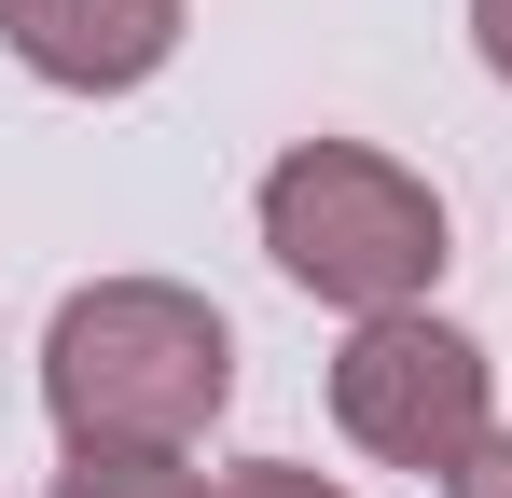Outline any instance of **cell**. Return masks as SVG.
<instances>
[{
    "label": "cell",
    "mask_w": 512,
    "mask_h": 498,
    "mask_svg": "<svg viewBox=\"0 0 512 498\" xmlns=\"http://www.w3.org/2000/svg\"><path fill=\"white\" fill-rule=\"evenodd\" d=\"M236 402V332L180 277H97L42 332V415L70 443H180Z\"/></svg>",
    "instance_id": "obj_1"
},
{
    "label": "cell",
    "mask_w": 512,
    "mask_h": 498,
    "mask_svg": "<svg viewBox=\"0 0 512 498\" xmlns=\"http://www.w3.org/2000/svg\"><path fill=\"white\" fill-rule=\"evenodd\" d=\"M263 249L291 291H319L346 319H388V305H429V277L457 263V222L402 153L374 139H291L263 166Z\"/></svg>",
    "instance_id": "obj_2"
},
{
    "label": "cell",
    "mask_w": 512,
    "mask_h": 498,
    "mask_svg": "<svg viewBox=\"0 0 512 498\" xmlns=\"http://www.w3.org/2000/svg\"><path fill=\"white\" fill-rule=\"evenodd\" d=\"M333 429L374 471H443L457 485V457L499 429V360L457 319H429V305H388V319L346 332V360H333Z\"/></svg>",
    "instance_id": "obj_3"
},
{
    "label": "cell",
    "mask_w": 512,
    "mask_h": 498,
    "mask_svg": "<svg viewBox=\"0 0 512 498\" xmlns=\"http://www.w3.org/2000/svg\"><path fill=\"white\" fill-rule=\"evenodd\" d=\"M180 28H194V0H0L14 70L56 83V97H125V83H153L180 56Z\"/></svg>",
    "instance_id": "obj_4"
},
{
    "label": "cell",
    "mask_w": 512,
    "mask_h": 498,
    "mask_svg": "<svg viewBox=\"0 0 512 498\" xmlns=\"http://www.w3.org/2000/svg\"><path fill=\"white\" fill-rule=\"evenodd\" d=\"M56 498H208V471L180 443H70Z\"/></svg>",
    "instance_id": "obj_5"
},
{
    "label": "cell",
    "mask_w": 512,
    "mask_h": 498,
    "mask_svg": "<svg viewBox=\"0 0 512 498\" xmlns=\"http://www.w3.org/2000/svg\"><path fill=\"white\" fill-rule=\"evenodd\" d=\"M222 498H346V485H333V471H305V457H250Z\"/></svg>",
    "instance_id": "obj_6"
},
{
    "label": "cell",
    "mask_w": 512,
    "mask_h": 498,
    "mask_svg": "<svg viewBox=\"0 0 512 498\" xmlns=\"http://www.w3.org/2000/svg\"><path fill=\"white\" fill-rule=\"evenodd\" d=\"M457 498H512V429H485V443L457 457Z\"/></svg>",
    "instance_id": "obj_7"
},
{
    "label": "cell",
    "mask_w": 512,
    "mask_h": 498,
    "mask_svg": "<svg viewBox=\"0 0 512 498\" xmlns=\"http://www.w3.org/2000/svg\"><path fill=\"white\" fill-rule=\"evenodd\" d=\"M471 42H485V70L512 83V0H471Z\"/></svg>",
    "instance_id": "obj_8"
}]
</instances>
